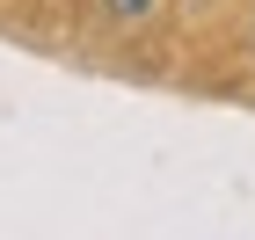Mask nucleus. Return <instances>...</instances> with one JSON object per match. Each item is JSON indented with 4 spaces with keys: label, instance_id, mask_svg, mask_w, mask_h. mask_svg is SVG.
I'll list each match as a JSON object with an SVG mask.
<instances>
[{
    "label": "nucleus",
    "instance_id": "f257e3e1",
    "mask_svg": "<svg viewBox=\"0 0 255 240\" xmlns=\"http://www.w3.org/2000/svg\"><path fill=\"white\" fill-rule=\"evenodd\" d=\"M110 15H117V22H146V15H153V0H110Z\"/></svg>",
    "mask_w": 255,
    "mask_h": 240
}]
</instances>
